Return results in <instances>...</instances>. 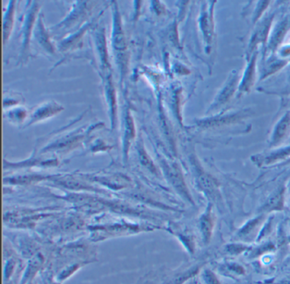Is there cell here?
Returning <instances> with one entry per match:
<instances>
[{"instance_id": "obj_1", "label": "cell", "mask_w": 290, "mask_h": 284, "mask_svg": "<svg viewBox=\"0 0 290 284\" xmlns=\"http://www.w3.org/2000/svg\"><path fill=\"white\" fill-rule=\"evenodd\" d=\"M238 75L236 71L233 72L229 76L226 84H224L223 88L221 89V91L217 94L215 102L211 106V108H218L221 106H223L225 104L231 100V97L234 94L237 87H238Z\"/></svg>"}, {"instance_id": "obj_2", "label": "cell", "mask_w": 290, "mask_h": 284, "mask_svg": "<svg viewBox=\"0 0 290 284\" xmlns=\"http://www.w3.org/2000/svg\"><path fill=\"white\" fill-rule=\"evenodd\" d=\"M273 21V15H270L269 17L265 18V20L263 21L262 23L257 27L256 32L251 37L250 45H249L250 50H253L255 46L260 43H264L266 41Z\"/></svg>"}, {"instance_id": "obj_3", "label": "cell", "mask_w": 290, "mask_h": 284, "mask_svg": "<svg viewBox=\"0 0 290 284\" xmlns=\"http://www.w3.org/2000/svg\"><path fill=\"white\" fill-rule=\"evenodd\" d=\"M198 184L202 190L209 196L211 198L216 199L219 197L218 184L212 176L207 173L201 172L198 176Z\"/></svg>"}, {"instance_id": "obj_4", "label": "cell", "mask_w": 290, "mask_h": 284, "mask_svg": "<svg viewBox=\"0 0 290 284\" xmlns=\"http://www.w3.org/2000/svg\"><path fill=\"white\" fill-rule=\"evenodd\" d=\"M166 169L167 175L169 176V180L171 181L172 184L176 186V189H178L184 196H186V198L191 199L178 166L176 164H169V165H167Z\"/></svg>"}, {"instance_id": "obj_5", "label": "cell", "mask_w": 290, "mask_h": 284, "mask_svg": "<svg viewBox=\"0 0 290 284\" xmlns=\"http://www.w3.org/2000/svg\"><path fill=\"white\" fill-rule=\"evenodd\" d=\"M290 127V115L286 113L285 116L282 118L280 121L278 122L273 132L272 143L274 146L280 143L282 140L285 138Z\"/></svg>"}, {"instance_id": "obj_6", "label": "cell", "mask_w": 290, "mask_h": 284, "mask_svg": "<svg viewBox=\"0 0 290 284\" xmlns=\"http://www.w3.org/2000/svg\"><path fill=\"white\" fill-rule=\"evenodd\" d=\"M256 54H255L248 63V67L246 68L244 74H243V81L239 86V90L241 92L248 91L253 85L254 77H255V72H256Z\"/></svg>"}, {"instance_id": "obj_7", "label": "cell", "mask_w": 290, "mask_h": 284, "mask_svg": "<svg viewBox=\"0 0 290 284\" xmlns=\"http://www.w3.org/2000/svg\"><path fill=\"white\" fill-rule=\"evenodd\" d=\"M290 27V19H285L283 22H281L275 29V32L273 33V37L270 39V49L275 50L280 43L283 41L286 33L288 32Z\"/></svg>"}, {"instance_id": "obj_8", "label": "cell", "mask_w": 290, "mask_h": 284, "mask_svg": "<svg viewBox=\"0 0 290 284\" xmlns=\"http://www.w3.org/2000/svg\"><path fill=\"white\" fill-rule=\"evenodd\" d=\"M113 45L116 50H123L125 49V39L124 32L122 29V23L119 13H116L114 19V28H113Z\"/></svg>"}, {"instance_id": "obj_9", "label": "cell", "mask_w": 290, "mask_h": 284, "mask_svg": "<svg viewBox=\"0 0 290 284\" xmlns=\"http://www.w3.org/2000/svg\"><path fill=\"white\" fill-rule=\"evenodd\" d=\"M213 226L214 220L212 212H211L210 209H208L201 219V230L205 242H208L210 239Z\"/></svg>"}, {"instance_id": "obj_10", "label": "cell", "mask_w": 290, "mask_h": 284, "mask_svg": "<svg viewBox=\"0 0 290 284\" xmlns=\"http://www.w3.org/2000/svg\"><path fill=\"white\" fill-rule=\"evenodd\" d=\"M284 188L283 186L278 188V191L272 195L270 199L268 200L267 203L265 205V210H278L283 205V190Z\"/></svg>"}, {"instance_id": "obj_11", "label": "cell", "mask_w": 290, "mask_h": 284, "mask_svg": "<svg viewBox=\"0 0 290 284\" xmlns=\"http://www.w3.org/2000/svg\"><path fill=\"white\" fill-rule=\"evenodd\" d=\"M201 27L206 41L208 43L210 42L211 40H212V35H213L214 29L212 16L209 18L208 15L204 14V15L202 16Z\"/></svg>"}, {"instance_id": "obj_12", "label": "cell", "mask_w": 290, "mask_h": 284, "mask_svg": "<svg viewBox=\"0 0 290 284\" xmlns=\"http://www.w3.org/2000/svg\"><path fill=\"white\" fill-rule=\"evenodd\" d=\"M61 110V106H56L55 103L49 104L47 106H43L35 112L34 119H40L53 115Z\"/></svg>"}, {"instance_id": "obj_13", "label": "cell", "mask_w": 290, "mask_h": 284, "mask_svg": "<svg viewBox=\"0 0 290 284\" xmlns=\"http://www.w3.org/2000/svg\"><path fill=\"white\" fill-rule=\"evenodd\" d=\"M13 12H14L13 5H10L7 14H6V17L4 21V40L5 41L9 37L11 28H12L13 20H14L13 19Z\"/></svg>"}, {"instance_id": "obj_14", "label": "cell", "mask_w": 290, "mask_h": 284, "mask_svg": "<svg viewBox=\"0 0 290 284\" xmlns=\"http://www.w3.org/2000/svg\"><path fill=\"white\" fill-rule=\"evenodd\" d=\"M139 155L142 163L145 167L148 168L149 171H151V172H157V168H155V166H154L152 161L151 160V158H149L146 151L141 146H139Z\"/></svg>"}, {"instance_id": "obj_15", "label": "cell", "mask_w": 290, "mask_h": 284, "mask_svg": "<svg viewBox=\"0 0 290 284\" xmlns=\"http://www.w3.org/2000/svg\"><path fill=\"white\" fill-rule=\"evenodd\" d=\"M41 26H40V25L37 27V40H38L40 44H42L45 48H47L48 50H50V49H51V45H50V41H49V37H48L47 34H46V32H45V29H44V27H41Z\"/></svg>"}, {"instance_id": "obj_16", "label": "cell", "mask_w": 290, "mask_h": 284, "mask_svg": "<svg viewBox=\"0 0 290 284\" xmlns=\"http://www.w3.org/2000/svg\"><path fill=\"white\" fill-rule=\"evenodd\" d=\"M288 155H290V147L278 151V153H275V154H270V158H266L265 162L266 163H273L275 161L280 160L282 158H285Z\"/></svg>"}, {"instance_id": "obj_17", "label": "cell", "mask_w": 290, "mask_h": 284, "mask_svg": "<svg viewBox=\"0 0 290 284\" xmlns=\"http://www.w3.org/2000/svg\"><path fill=\"white\" fill-rule=\"evenodd\" d=\"M134 129L133 120L131 117L128 115L126 119V135H125V139L126 141H131V139L134 137Z\"/></svg>"}, {"instance_id": "obj_18", "label": "cell", "mask_w": 290, "mask_h": 284, "mask_svg": "<svg viewBox=\"0 0 290 284\" xmlns=\"http://www.w3.org/2000/svg\"><path fill=\"white\" fill-rule=\"evenodd\" d=\"M203 277L208 284H221L216 275L214 274L213 272H210L209 270L205 271L204 274H203Z\"/></svg>"}, {"instance_id": "obj_19", "label": "cell", "mask_w": 290, "mask_h": 284, "mask_svg": "<svg viewBox=\"0 0 290 284\" xmlns=\"http://www.w3.org/2000/svg\"><path fill=\"white\" fill-rule=\"evenodd\" d=\"M282 52H283L282 55H288L290 54V47L284 48Z\"/></svg>"}]
</instances>
